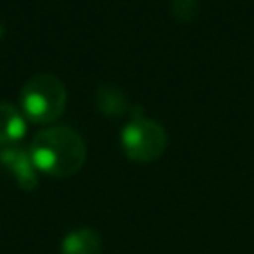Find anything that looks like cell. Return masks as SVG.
Instances as JSON below:
<instances>
[{
  "mask_svg": "<svg viewBox=\"0 0 254 254\" xmlns=\"http://www.w3.org/2000/svg\"><path fill=\"white\" fill-rule=\"evenodd\" d=\"M28 153L38 171L50 177H69L81 169L87 149L83 137L75 129L56 125L38 131Z\"/></svg>",
  "mask_w": 254,
  "mask_h": 254,
  "instance_id": "1",
  "label": "cell"
},
{
  "mask_svg": "<svg viewBox=\"0 0 254 254\" xmlns=\"http://www.w3.org/2000/svg\"><path fill=\"white\" fill-rule=\"evenodd\" d=\"M65 101L67 89L64 81L52 73L32 75L20 91L22 111L34 123H52L58 119L65 109Z\"/></svg>",
  "mask_w": 254,
  "mask_h": 254,
  "instance_id": "2",
  "label": "cell"
},
{
  "mask_svg": "<svg viewBox=\"0 0 254 254\" xmlns=\"http://www.w3.org/2000/svg\"><path fill=\"white\" fill-rule=\"evenodd\" d=\"M121 143L125 153L133 161H153L157 159L167 145V133L163 125L149 117L131 119L121 131Z\"/></svg>",
  "mask_w": 254,
  "mask_h": 254,
  "instance_id": "3",
  "label": "cell"
},
{
  "mask_svg": "<svg viewBox=\"0 0 254 254\" xmlns=\"http://www.w3.org/2000/svg\"><path fill=\"white\" fill-rule=\"evenodd\" d=\"M0 163L14 175L16 183L24 190H32L38 185V169L34 167V161L30 153L18 145H6L0 147Z\"/></svg>",
  "mask_w": 254,
  "mask_h": 254,
  "instance_id": "4",
  "label": "cell"
},
{
  "mask_svg": "<svg viewBox=\"0 0 254 254\" xmlns=\"http://www.w3.org/2000/svg\"><path fill=\"white\" fill-rule=\"evenodd\" d=\"M26 135L24 115L8 101H0V147L16 145Z\"/></svg>",
  "mask_w": 254,
  "mask_h": 254,
  "instance_id": "5",
  "label": "cell"
},
{
  "mask_svg": "<svg viewBox=\"0 0 254 254\" xmlns=\"http://www.w3.org/2000/svg\"><path fill=\"white\" fill-rule=\"evenodd\" d=\"M101 238L93 228H75L62 240V254H101Z\"/></svg>",
  "mask_w": 254,
  "mask_h": 254,
  "instance_id": "6",
  "label": "cell"
},
{
  "mask_svg": "<svg viewBox=\"0 0 254 254\" xmlns=\"http://www.w3.org/2000/svg\"><path fill=\"white\" fill-rule=\"evenodd\" d=\"M95 101L103 113H121L127 105L125 93L115 83H101L95 91Z\"/></svg>",
  "mask_w": 254,
  "mask_h": 254,
  "instance_id": "7",
  "label": "cell"
},
{
  "mask_svg": "<svg viewBox=\"0 0 254 254\" xmlns=\"http://www.w3.org/2000/svg\"><path fill=\"white\" fill-rule=\"evenodd\" d=\"M171 10L179 18H192L198 10V4H196V0H173Z\"/></svg>",
  "mask_w": 254,
  "mask_h": 254,
  "instance_id": "8",
  "label": "cell"
},
{
  "mask_svg": "<svg viewBox=\"0 0 254 254\" xmlns=\"http://www.w3.org/2000/svg\"><path fill=\"white\" fill-rule=\"evenodd\" d=\"M2 36H4V24L0 22V38H2Z\"/></svg>",
  "mask_w": 254,
  "mask_h": 254,
  "instance_id": "9",
  "label": "cell"
}]
</instances>
